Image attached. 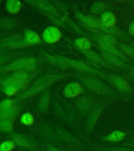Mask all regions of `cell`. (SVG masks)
<instances>
[{"instance_id": "cell-1", "label": "cell", "mask_w": 134, "mask_h": 151, "mask_svg": "<svg viewBox=\"0 0 134 151\" xmlns=\"http://www.w3.org/2000/svg\"><path fill=\"white\" fill-rule=\"evenodd\" d=\"M57 78V76L54 75L45 76L39 78L29 89L21 94L17 99L19 100H24L39 93L52 85Z\"/></svg>"}, {"instance_id": "cell-2", "label": "cell", "mask_w": 134, "mask_h": 151, "mask_svg": "<svg viewBox=\"0 0 134 151\" xmlns=\"http://www.w3.org/2000/svg\"><path fill=\"white\" fill-rule=\"evenodd\" d=\"M30 80V75L25 71H16L12 75L7 77L2 81V86H11L18 91L27 87Z\"/></svg>"}, {"instance_id": "cell-3", "label": "cell", "mask_w": 134, "mask_h": 151, "mask_svg": "<svg viewBox=\"0 0 134 151\" xmlns=\"http://www.w3.org/2000/svg\"><path fill=\"white\" fill-rule=\"evenodd\" d=\"M36 66V61L34 58L32 57H24L17 59L13 61L11 64L5 66L1 69V71H32L35 70Z\"/></svg>"}, {"instance_id": "cell-4", "label": "cell", "mask_w": 134, "mask_h": 151, "mask_svg": "<svg viewBox=\"0 0 134 151\" xmlns=\"http://www.w3.org/2000/svg\"><path fill=\"white\" fill-rule=\"evenodd\" d=\"M80 79L86 87L95 92L104 95H112L114 93V91L96 79L89 77H82L80 78Z\"/></svg>"}, {"instance_id": "cell-5", "label": "cell", "mask_w": 134, "mask_h": 151, "mask_svg": "<svg viewBox=\"0 0 134 151\" xmlns=\"http://www.w3.org/2000/svg\"><path fill=\"white\" fill-rule=\"evenodd\" d=\"M104 108V106L103 104H99L91 110L89 116L87 118V133H90L93 129Z\"/></svg>"}, {"instance_id": "cell-6", "label": "cell", "mask_w": 134, "mask_h": 151, "mask_svg": "<svg viewBox=\"0 0 134 151\" xmlns=\"http://www.w3.org/2000/svg\"><path fill=\"white\" fill-rule=\"evenodd\" d=\"M61 37V32L59 29L52 26L46 28L42 35L43 40L45 42L49 44H52L58 42Z\"/></svg>"}, {"instance_id": "cell-7", "label": "cell", "mask_w": 134, "mask_h": 151, "mask_svg": "<svg viewBox=\"0 0 134 151\" xmlns=\"http://www.w3.org/2000/svg\"><path fill=\"white\" fill-rule=\"evenodd\" d=\"M1 45L3 47L11 48H23L27 46L24 40V38L20 35L11 36L5 38L1 42Z\"/></svg>"}, {"instance_id": "cell-8", "label": "cell", "mask_w": 134, "mask_h": 151, "mask_svg": "<svg viewBox=\"0 0 134 151\" xmlns=\"http://www.w3.org/2000/svg\"><path fill=\"white\" fill-rule=\"evenodd\" d=\"M85 89L78 83H72L67 85L64 90V94L68 98H72L82 93Z\"/></svg>"}, {"instance_id": "cell-9", "label": "cell", "mask_w": 134, "mask_h": 151, "mask_svg": "<svg viewBox=\"0 0 134 151\" xmlns=\"http://www.w3.org/2000/svg\"><path fill=\"white\" fill-rule=\"evenodd\" d=\"M99 44V46L101 47V49L106 52H108L111 54L114 55L118 57L120 59L124 60V61H127V57L125 55L123 54L120 50H118L117 48L114 46V45L112 44L111 43L108 42H104L102 41H97Z\"/></svg>"}, {"instance_id": "cell-10", "label": "cell", "mask_w": 134, "mask_h": 151, "mask_svg": "<svg viewBox=\"0 0 134 151\" xmlns=\"http://www.w3.org/2000/svg\"><path fill=\"white\" fill-rule=\"evenodd\" d=\"M19 111V108L16 105H13L3 110L0 111V121L9 120L14 121Z\"/></svg>"}, {"instance_id": "cell-11", "label": "cell", "mask_w": 134, "mask_h": 151, "mask_svg": "<svg viewBox=\"0 0 134 151\" xmlns=\"http://www.w3.org/2000/svg\"><path fill=\"white\" fill-rule=\"evenodd\" d=\"M110 83L121 92L127 93L130 91V87L123 78L118 76L112 75L108 77Z\"/></svg>"}, {"instance_id": "cell-12", "label": "cell", "mask_w": 134, "mask_h": 151, "mask_svg": "<svg viewBox=\"0 0 134 151\" xmlns=\"http://www.w3.org/2000/svg\"><path fill=\"white\" fill-rule=\"evenodd\" d=\"M67 61L69 67H71L77 70L83 71L87 73H93L98 75H102V73H99V71L95 70L94 69L91 68L90 67L85 64L83 62L79 61H76L73 60H70L67 59Z\"/></svg>"}, {"instance_id": "cell-13", "label": "cell", "mask_w": 134, "mask_h": 151, "mask_svg": "<svg viewBox=\"0 0 134 151\" xmlns=\"http://www.w3.org/2000/svg\"><path fill=\"white\" fill-rule=\"evenodd\" d=\"M12 141H13L16 145L19 146L21 148L31 149L32 148V143L31 141L27 137L24 135L14 133L11 136Z\"/></svg>"}, {"instance_id": "cell-14", "label": "cell", "mask_w": 134, "mask_h": 151, "mask_svg": "<svg viewBox=\"0 0 134 151\" xmlns=\"http://www.w3.org/2000/svg\"><path fill=\"white\" fill-rule=\"evenodd\" d=\"M130 133H128L123 132L119 130H115L109 134L101 137V139L103 141L108 142L111 143H118L122 141Z\"/></svg>"}, {"instance_id": "cell-15", "label": "cell", "mask_w": 134, "mask_h": 151, "mask_svg": "<svg viewBox=\"0 0 134 151\" xmlns=\"http://www.w3.org/2000/svg\"><path fill=\"white\" fill-rule=\"evenodd\" d=\"M101 52L102 56L103 57L104 59L108 62L109 63L113 64L114 66L120 67V68L127 67V65L125 64L118 57L114 55L111 54L110 53L103 50H101Z\"/></svg>"}, {"instance_id": "cell-16", "label": "cell", "mask_w": 134, "mask_h": 151, "mask_svg": "<svg viewBox=\"0 0 134 151\" xmlns=\"http://www.w3.org/2000/svg\"><path fill=\"white\" fill-rule=\"evenodd\" d=\"M83 54L85 55L87 58L90 59L91 61L94 62L96 64H100L104 67H110L103 59L99 55L97 54L95 52H93L90 50H79Z\"/></svg>"}, {"instance_id": "cell-17", "label": "cell", "mask_w": 134, "mask_h": 151, "mask_svg": "<svg viewBox=\"0 0 134 151\" xmlns=\"http://www.w3.org/2000/svg\"><path fill=\"white\" fill-rule=\"evenodd\" d=\"M24 40L27 46L39 44L41 42V39L37 34L30 30L25 32Z\"/></svg>"}, {"instance_id": "cell-18", "label": "cell", "mask_w": 134, "mask_h": 151, "mask_svg": "<svg viewBox=\"0 0 134 151\" xmlns=\"http://www.w3.org/2000/svg\"><path fill=\"white\" fill-rule=\"evenodd\" d=\"M92 106V101L86 97L80 98L77 102L78 110L83 115L87 114L91 110Z\"/></svg>"}, {"instance_id": "cell-19", "label": "cell", "mask_w": 134, "mask_h": 151, "mask_svg": "<svg viewBox=\"0 0 134 151\" xmlns=\"http://www.w3.org/2000/svg\"><path fill=\"white\" fill-rule=\"evenodd\" d=\"M76 17L79 20H80V21L85 25L89 26L91 28L93 27V28L99 29L100 22H99L91 17L85 16L80 13H77Z\"/></svg>"}, {"instance_id": "cell-20", "label": "cell", "mask_w": 134, "mask_h": 151, "mask_svg": "<svg viewBox=\"0 0 134 151\" xmlns=\"http://www.w3.org/2000/svg\"><path fill=\"white\" fill-rule=\"evenodd\" d=\"M57 133L59 138L62 140H63L64 141L68 142L70 144L76 145H78L79 144V142L78 140L76 139L75 137H74L72 135L70 134L68 132L66 131V130H62L61 129H60L59 130H57Z\"/></svg>"}, {"instance_id": "cell-21", "label": "cell", "mask_w": 134, "mask_h": 151, "mask_svg": "<svg viewBox=\"0 0 134 151\" xmlns=\"http://www.w3.org/2000/svg\"><path fill=\"white\" fill-rule=\"evenodd\" d=\"M50 102V98L49 91H46L44 93L38 104V109L39 111L43 112H45L47 111L49 108Z\"/></svg>"}, {"instance_id": "cell-22", "label": "cell", "mask_w": 134, "mask_h": 151, "mask_svg": "<svg viewBox=\"0 0 134 151\" xmlns=\"http://www.w3.org/2000/svg\"><path fill=\"white\" fill-rule=\"evenodd\" d=\"M101 22L105 26H114L116 22L115 17L112 12H104L101 15Z\"/></svg>"}, {"instance_id": "cell-23", "label": "cell", "mask_w": 134, "mask_h": 151, "mask_svg": "<svg viewBox=\"0 0 134 151\" xmlns=\"http://www.w3.org/2000/svg\"><path fill=\"white\" fill-rule=\"evenodd\" d=\"M21 8V4L19 1L11 0L6 2V9L11 14L18 13Z\"/></svg>"}, {"instance_id": "cell-24", "label": "cell", "mask_w": 134, "mask_h": 151, "mask_svg": "<svg viewBox=\"0 0 134 151\" xmlns=\"http://www.w3.org/2000/svg\"><path fill=\"white\" fill-rule=\"evenodd\" d=\"M45 56L47 57L50 62L53 64H56L57 66L60 67L61 68H67L68 67H69L67 58H64L60 57L52 56L48 55H45Z\"/></svg>"}, {"instance_id": "cell-25", "label": "cell", "mask_w": 134, "mask_h": 151, "mask_svg": "<svg viewBox=\"0 0 134 151\" xmlns=\"http://www.w3.org/2000/svg\"><path fill=\"white\" fill-rule=\"evenodd\" d=\"M13 131V122L9 120L0 121V132L12 133Z\"/></svg>"}, {"instance_id": "cell-26", "label": "cell", "mask_w": 134, "mask_h": 151, "mask_svg": "<svg viewBox=\"0 0 134 151\" xmlns=\"http://www.w3.org/2000/svg\"><path fill=\"white\" fill-rule=\"evenodd\" d=\"M20 122L26 126H32L34 123V118L33 114L30 112L24 113L20 119Z\"/></svg>"}, {"instance_id": "cell-27", "label": "cell", "mask_w": 134, "mask_h": 151, "mask_svg": "<svg viewBox=\"0 0 134 151\" xmlns=\"http://www.w3.org/2000/svg\"><path fill=\"white\" fill-rule=\"evenodd\" d=\"M75 44L79 50H90L91 43L85 38H79L75 41Z\"/></svg>"}, {"instance_id": "cell-28", "label": "cell", "mask_w": 134, "mask_h": 151, "mask_svg": "<svg viewBox=\"0 0 134 151\" xmlns=\"http://www.w3.org/2000/svg\"><path fill=\"white\" fill-rule=\"evenodd\" d=\"M99 29L104 31L105 33H108L109 34H111V35H119L121 34L120 31L118 30L117 28L114 27V26H105L101 22H100V23Z\"/></svg>"}, {"instance_id": "cell-29", "label": "cell", "mask_w": 134, "mask_h": 151, "mask_svg": "<svg viewBox=\"0 0 134 151\" xmlns=\"http://www.w3.org/2000/svg\"><path fill=\"white\" fill-rule=\"evenodd\" d=\"M16 147L15 144L12 139H9L2 142L0 144V151H12Z\"/></svg>"}, {"instance_id": "cell-30", "label": "cell", "mask_w": 134, "mask_h": 151, "mask_svg": "<svg viewBox=\"0 0 134 151\" xmlns=\"http://www.w3.org/2000/svg\"><path fill=\"white\" fill-rule=\"evenodd\" d=\"M15 26V23L12 19H3L0 20V27L3 29H11Z\"/></svg>"}, {"instance_id": "cell-31", "label": "cell", "mask_w": 134, "mask_h": 151, "mask_svg": "<svg viewBox=\"0 0 134 151\" xmlns=\"http://www.w3.org/2000/svg\"><path fill=\"white\" fill-rule=\"evenodd\" d=\"M97 41L108 42L113 45H115L116 43V40L112 36L109 35H104V34L99 35L97 36Z\"/></svg>"}, {"instance_id": "cell-32", "label": "cell", "mask_w": 134, "mask_h": 151, "mask_svg": "<svg viewBox=\"0 0 134 151\" xmlns=\"http://www.w3.org/2000/svg\"><path fill=\"white\" fill-rule=\"evenodd\" d=\"M105 9V5L103 3L97 2L92 5L91 11L94 13H100Z\"/></svg>"}, {"instance_id": "cell-33", "label": "cell", "mask_w": 134, "mask_h": 151, "mask_svg": "<svg viewBox=\"0 0 134 151\" xmlns=\"http://www.w3.org/2000/svg\"><path fill=\"white\" fill-rule=\"evenodd\" d=\"M2 90L3 93H4L6 96L9 97L13 96L18 91V90L16 88L12 87L11 86H3L2 87Z\"/></svg>"}, {"instance_id": "cell-34", "label": "cell", "mask_w": 134, "mask_h": 151, "mask_svg": "<svg viewBox=\"0 0 134 151\" xmlns=\"http://www.w3.org/2000/svg\"><path fill=\"white\" fill-rule=\"evenodd\" d=\"M36 4L40 8H42V9L47 10V11L51 12H54L55 11L54 7L51 5L45 2L38 1V2H36Z\"/></svg>"}, {"instance_id": "cell-35", "label": "cell", "mask_w": 134, "mask_h": 151, "mask_svg": "<svg viewBox=\"0 0 134 151\" xmlns=\"http://www.w3.org/2000/svg\"><path fill=\"white\" fill-rule=\"evenodd\" d=\"M15 100L13 99H6L0 103V111L14 105Z\"/></svg>"}, {"instance_id": "cell-36", "label": "cell", "mask_w": 134, "mask_h": 151, "mask_svg": "<svg viewBox=\"0 0 134 151\" xmlns=\"http://www.w3.org/2000/svg\"><path fill=\"white\" fill-rule=\"evenodd\" d=\"M120 47L123 51L125 52L126 54L131 57L132 59H134V47H130L125 45H121Z\"/></svg>"}, {"instance_id": "cell-37", "label": "cell", "mask_w": 134, "mask_h": 151, "mask_svg": "<svg viewBox=\"0 0 134 151\" xmlns=\"http://www.w3.org/2000/svg\"><path fill=\"white\" fill-rule=\"evenodd\" d=\"M99 151H134V150L127 147H115L111 148H105L99 150Z\"/></svg>"}, {"instance_id": "cell-38", "label": "cell", "mask_w": 134, "mask_h": 151, "mask_svg": "<svg viewBox=\"0 0 134 151\" xmlns=\"http://www.w3.org/2000/svg\"><path fill=\"white\" fill-rule=\"evenodd\" d=\"M8 57L5 56H0V66L5 64V63H6L9 60Z\"/></svg>"}, {"instance_id": "cell-39", "label": "cell", "mask_w": 134, "mask_h": 151, "mask_svg": "<svg viewBox=\"0 0 134 151\" xmlns=\"http://www.w3.org/2000/svg\"><path fill=\"white\" fill-rule=\"evenodd\" d=\"M123 146L129 147L130 149H134V140L132 141L128 142L125 144H123Z\"/></svg>"}, {"instance_id": "cell-40", "label": "cell", "mask_w": 134, "mask_h": 151, "mask_svg": "<svg viewBox=\"0 0 134 151\" xmlns=\"http://www.w3.org/2000/svg\"><path fill=\"white\" fill-rule=\"evenodd\" d=\"M47 149H48V151H62L60 149H58L52 145H49L47 146Z\"/></svg>"}, {"instance_id": "cell-41", "label": "cell", "mask_w": 134, "mask_h": 151, "mask_svg": "<svg viewBox=\"0 0 134 151\" xmlns=\"http://www.w3.org/2000/svg\"><path fill=\"white\" fill-rule=\"evenodd\" d=\"M129 31L132 35L134 36V21L131 23L129 27Z\"/></svg>"}, {"instance_id": "cell-42", "label": "cell", "mask_w": 134, "mask_h": 151, "mask_svg": "<svg viewBox=\"0 0 134 151\" xmlns=\"http://www.w3.org/2000/svg\"><path fill=\"white\" fill-rule=\"evenodd\" d=\"M133 75L134 76V68L133 69Z\"/></svg>"}, {"instance_id": "cell-43", "label": "cell", "mask_w": 134, "mask_h": 151, "mask_svg": "<svg viewBox=\"0 0 134 151\" xmlns=\"http://www.w3.org/2000/svg\"><path fill=\"white\" fill-rule=\"evenodd\" d=\"M1 50H0V53H1Z\"/></svg>"}, {"instance_id": "cell-44", "label": "cell", "mask_w": 134, "mask_h": 151, "mask_svg": "<svg viewBox=\"0 0 134 151\" xmlns=\"http://www.w3.org/2000/svg\"></svg>"}]
</instances>
